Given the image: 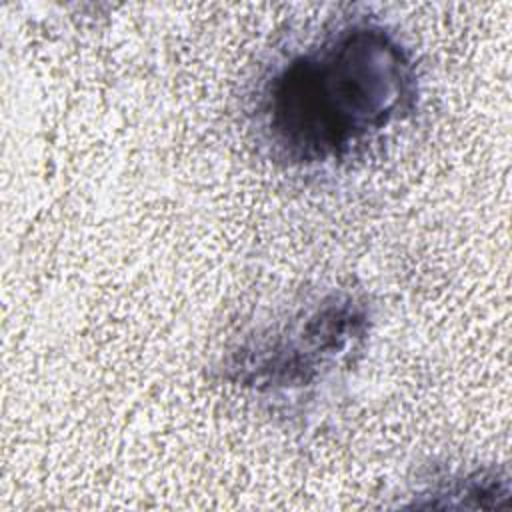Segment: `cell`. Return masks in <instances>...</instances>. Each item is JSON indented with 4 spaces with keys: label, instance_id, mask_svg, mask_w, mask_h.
Instances as JSON below:
<instances>
[{
    "label": "cell",
    "instance_id": "cell-1",
    "mask_svg": "<svg viewBox=\"0 0 512 512\" xmlns=\"http://www.w3.org/2000/svg\"><path fill=\"white\" fill-rule=\"evenodd\" d=\"M420 100L416 54L382 18L348 10L276 50L254 74L248 130L288 170L336 166L410 120Z\"/></svg>",
    "mask_w": 512,
    "mask_h": 512
},
{
    "label": "cell",
    "instance_id": "cell-2",
    "mask_svg": "<svg viewBox=\"0 0 512 512\" xmlns=\"http://www.w3.org/2000/svg\"><path fill=\"white\" fill-rule=\"evenodd\" d=\"M372 324L362 296L330 290L244 332L226 348L218 372L226 384L276 408L304 406L354 366Z\"/></svg>",
    "mask_w": 512,
    "mask_h": 512
},
{
    "label": "cell",
    "instance_id": "cell-3",
    "mask_svg": "<svg viewBox=\"0 0 512 512\" xmlns=\"http://www.w3.org/2000/svg\"><path fill=\"white\" fill-rule=\"evenodd\" d=\"M510 478L492 468H436L426 472L412 492L418 508H510Z\"/></svg>",
    "mask_w": 512,
    "mask_h": 512
}]
</instances>
